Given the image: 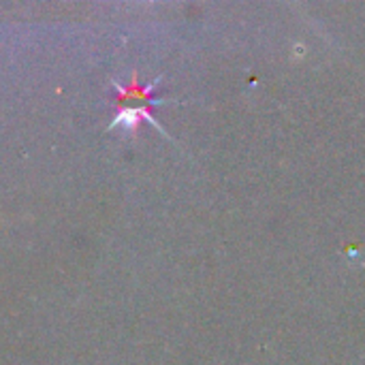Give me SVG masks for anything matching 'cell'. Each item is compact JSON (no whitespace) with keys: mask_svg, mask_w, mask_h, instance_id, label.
I'll list each match as a JSON object with an SVG mask.
<instances>
[{"mask_svg":"<svg viewBox=\"0 0 365 365\" xmlns=\"http://www.w3.org/2000/svg\"><path fill=\"white\" fill-rule=\"evenodd\" d=\"M150 122V124H154L158 130H163L160 128V124L154 120V115L150 113V109H148V105H143V107H128V109H124V111H120L118 115H115V120L111 122V126L109 128H118V126H122V128H126V130H137V126L141 124V122ZM165 133V130H163Z\"/></svg>","mask_w":365,"mask_h":365,"instance_id":"1","label":"cell"}]
</instances>
